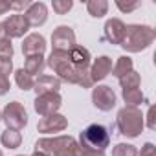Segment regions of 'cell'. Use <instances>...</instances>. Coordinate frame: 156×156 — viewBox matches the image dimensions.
<instances>
[{
  "instance_id": "38",
  "label": "cell",
  "mask_w": 156,
  "mask_h": 156,
  "mask_svg": "<svg viewBox=\"0 0 156 156\" xmlns=\"http://www.w3.org/2000/svg\"><path fill=\"white\" fill-rule=\"evenodd\" d=\"M0 156H4V154H2V151H0Z\"/></svg>"
},
{
  "instance_id": "18",
  "label": "cell",
  "mask_w": 156,
  "mask_h": 156,
  "mask_svg": "<svg viewBox=\"0 0 156 156\" xmlns=\"http://www.w3.org/2000/svg\"><path fill=\"white\" fill-rule=\"evenodd\" d=\"M0 141H2V145L8 147V149H17V147H20V143H22V136H20L19 130L6 129V130L2 132V136H0Z\"/></svg>"
},
{
  "instance_id": "3",
  "label": "cell",
  "mask_w": 156,
  "mask_h": 156,
  "mask_svg": "<svg viewBox=\"0 0 156 156\" xmlns=\"http://www.w3.org/2000/svg\"><path fill=\"white\" fill-rule=\"evenodd\" d=\"M116 125H118L119 134H123L127 138H136V136H140V132L145 127L143 114L136 107H123L116 116Z\"/></svg>"
},
{
  "instance_id": "7",
  "label": "cell",
  "mask_w": 156,
  "mask_h": 156,
  "mask_svg": "<svg viewBox=\"0 0 156 156\" xmlns=\"http://www.w3.org/2000/svg\"><path fill=\"white\" fill-rule=\"evenodd\" d=\"M92 103L96 108L108 112L116 107V94L108 85H99L92 90Z\"/></svg>"
},
{
  "instance_id": "32",
  "label": "cell",
  "mask_w": 156,
  "mask_h": 156,
  "mask_svg": "<svg viewBox=\"0 0 156 156\" xmlns=\"http://www.w3.org/2000/svg\"><path fill=\"white\" fill-rule=\"evenodd\" d=\"M147 127L151 130H154V107L151 105L149 110H147Z\"/></svg>"
},
{
  "instance_id": "31",
  "label": "cell",
  "mask_w": 156,
  "mask_h": 156,
  "mask_svg": "<svg viewBox=\"0 0 156 156\" xmlns=\"http://www.w3.org/2000/svg\"><path fill=\"white\" fill-rule=\"evenodd\" d=\"M140 156H156V147L152 143H145L140 151Z\"/></svg>"
},
{
  "instance_id": "23",
  "label": "cell",
  "mask_w": 156,
  "mask_h": 156,
  "mask_svg": "<svg viewBox=\"0 0 156 156\" xmlns=\"http://www.w3.org/2000/svg\"><path fill=\"white\" fill-rule=\"evenodd\" d=\"M119 85H121V88L123 90H127V88H140V81H141V77H140V73L138 72H134V70H130L129 73H125L123 77H119Z\"/></svg>"
},
{
  "instance_id": "24",
  "label": "cell",
  "mask_w": 156,
  "mask_h": 156,
  "mask_svg": "<svg viewBox=\"0 0 156 156\" xmlns=\"http://www.w3.org/2000/svg\"><path fill=\"white\" fill-rule=\"evenodd\" d=\"M0 57H13V46H11V39L6 35V30L0 22Z\"/></svg>"
},
{
  "instance_id": "1",
  "label": "cell",
  "mask_w": 156,
  "mask_h": 156,
  "mask_svg": "<svg viewBox=\"0 0 156 156\" xmlns=\"http://www.w3.org/2000/svg\"><path fill=\"white\" fill-rule=\"evenodd\" d=\"M154 37H156V31L151 26L129 24V26H125V37H123L121 46L130 53H138V51L149 48L154 42Z\"/></svg>"
},
{
  "instance_id": "15",
  "label": "cell",
  "mask_w": 156,
  "mask_h": 156,
  "mask_svg": "<svg viewBox=\"0 0 156 156\" xmlns=\"http://www.w3.org/2000/svg\"><path fill=\"white\" fill-rule=\"evenodd\" d=\"M112 72V59L107 57V55H101L98 57L92 66H90V77H92V81H103L105 77Z\"/></svg>"
},
{
  "instance_id": "29",
  "label": "cell",
  "mask_w": 156,
  "mask_h": 156,
  "mask_svg": "<svg viewBox=\"0 0 156 156\" xmlns=\"http://www.w3.org/2000/svg\"><path fill=\"white\" fill-rule=\"evenodd\" d=\"M9 88H11V85H9V77H6V75L0 73V96L8 94Z\"/></svg>"
},
{
  "instance_id": "17",
  "label": "cell",
  "mask_w": 156,
  "mask_h": 156,
  "mask_svg": "<svg viewBox=\"0 0 156 156\" xmlns=\"http://www.w3.org/2000/svg\"><path fill=\"white\" fill-rule=\"evenodd\" d=\"M46 62H44V57L42 55H33V57H26V64H24V70L33 77V75H39L42 73Z\"/></svg>"
},
{
  "instance_id": "22",
  "label": "cell",
  "mask_w": 156,
  "mask_h": 156,
  "mask_svg": "<svg viewBox=\"0 0 156 156\" xmlns=\"http://www.w3.org/2000/svg\"><path fill=\"white\" fill-rule=\"evenodd\" d=\"M132 70V59L130 57H127V55H123V57H119L118 59V62L112 66V73H114V77H123L125 73H129Z\"/></svg>"
},
{
  "instance_id": "36",
  "label": "cell",
  "mask_w": 156,
  "mask_h": 156,
  "mask_svg": "<svg viewBox=\"0 0 156 156\" xmlns=\"http://www.w3.org/2000/svg\"><path fill=\"white\" fill-rule=\"evenodd\" d=\"M31 156H48V154H44V152H39V151H35Z\"/></svg>"
},
{
  "instance_id": "13",
  "label": "cell",
  "mask_w": 156,
  "mask_h": 156,
  "mask_svg": "<svg viewBox=\"0 0 156 156\" xmlns=\"http://www.w3.org/2000/svg\"><path fill=\"white\" fill-rule=\"evenodd\" d=\"M46 50V39L39 33H31L24 39L22 42V53L26 57H33V55H42Z\"/></svg>"
},
{
  "instance_id": "28",
  "label": "cell",
  "mask_w": 156,
  "mask_h": 156,
  "mask_svg": "<svg viewBox=\"0 0 156 156\" xmlns=\"http://www.w3.org/2000/svg\"><path fill=\"white\" fill-rule=\"evenodd\" d=\"M11 72H13V61L9 57H0V73L9 77Z\"/></svg>"
},
{
  "instance_id": "21",
  "label": "cell",
  "mask_w": 156,
  "mask_h": 156,
  "mask_svg": "<svg viewBox=\"0 0 156 156\" xmlns=\"http://www.w3.org/2000/svg\"><path fill=\"white\" fill-rule=\"evenodd\" d=\"M87 9H88V13L92 17L101 19L108 11V2H107V0H90V2L87 4Z\"/></svg>"
},
{
  "instance_id": "33",
  "label": "cell",
  "mask_w": 156,
  "mask_h": 156,
  "mask_svg": "<svg viewBox=\"0 0 156 156\" xmlns=\"http://www.w3.org/2000/svg\"><path fill=\"white\" fill-rule=\"evenodd\" d=\"M79 156H105V152H99V151H90V149L79 147Z\"/></svg>"
},
{
  "instance_id": "9",
  "label": "cell",
  "mask_w": 156,
  "mask_h": 156,
  "mask_svg": "<svg viewBox=\"0 0 156 156\" xmlns=\"http://www.w3.org/2000/svg\"><path fill=\"white\" fill-rule=\"evenodd\" d=\"M2 26H4L6 35H8L9 39H20V37H24V33L30 30V26H28L24 15H20V13L8 17V19L2 22Z\"/></svg>"
},
{
  "instance_id": "20",
  "label": "cell",
  "mask_w": 156,
  "mask_h": 156,
  "mask_svg": "<svg viewBox=\"0 0 156 156\" xmlns=\"http://www.w3.org/2000/svg\"><path fill=\"white\" fill-rule=\"evenodd\" d=\"M15 83H17V87L20 88V90H31L33 88V85H35V79L24 70V68H19L17 72H15Z\"/></svg>"
},
{
  "instance_id": "8",
  "label": "cell",
  "mask_w": 156,
  "mask_h": 156,
  "mask_svg": "<svg viewBox=\"0 0 156 156\" xmlns=\"http://www.w3.org/2000/svg\"><path fill=\"white\" fill-rule=\"evenodd\" d=\"M61 105H62V99H61L59 94H42V96L35 98L33 108L39 116L44 118V116H50V114H57Z\"/></svg>"
},
{
  "instance_id": "6",
  "label": "cell",
  "mask_w": 156,
  "mask_h": 156,
  "mask_svg": "<svg viewBox=\"0 0 156 156\" xmlns=\"http://www.w3.org/2000/svg\"><path fill=\"white\" fill-rule=\"evenodd\" d=\"M51 51H70L75 46V33L70 26H59L51 33Z\"/></svg>"
},
{
  "instance_id": "34",
  "label": "cell",
  "mask_w": 156,
  "mask_h": 156,
  "mask_svg": "<svg viewBox=\"0 0 156 156\" xmlns=\"http://www.w3.org/2000/svg\"><path fill=\"white\" fill-rule=\"evenodd\" d=\"M9 4H11V9H19V11H20V9H28L31 2L24 0V2H9Z\"/></svg>"
},
{
  "instance_id": "26",
  "label": "cell",
  "mask_w": 156,
  "mask_h": 156,
  "mask_svg": "<svg viewBox=\"0 0 156 156\" xmlns=\"http://www.w3.org/2000/svg\"><path fill=\"white\" fill-rule=\"evenodd\" d=\"M112 156H138V151L134 145L129 143H118L112 151Z\"/></svg>"
},
{
  "instance_id": "25",
  "label": "cell",
  "mask_w": 156,
  "mask_h": 156,
  "mask_svg": "<svg viewBox=\"0 0 156 156\" xmlns=\"http://www.w3.org/2000/svg\"><path fill=\"white\" fill-rule=\"evenodd\" d=\"M66 61H70L68 51H51V55L48 57V66H50L51 70H55L59 64H62V62H66Z\"/></svg>"
},
{
  "instance_id": "37",
  "label": "cell",
  "mask_w": 156,
  "mask_h": 156,
  "mask_svg": "<svg viewBox=\"0 0 156 156\" xmlns=\"http://www.w3.org/2000/svg\"><path fill=\"white\" fill-rule=\"evenodd\" d=\"M0 121H2V112H0Z\"/></svg>"
},
{
  "instance_id": "19",
  "label": "cell",
  "mask_w": 156,
  "mask_h": 156,
  "mask_svg": "<svg viewBox=\"0 0 156 156\" xmlns=\"http://www.w3.org/2000/svg\"><path fill=\"white\" fill-rule=\"evenodd\" d=\"M123 99H125L127 107H136L138 108V105H141L145 101V96L140 88H127V90H123Z\"/></svg>"
},
{
  "instance_id": "14",
  "label": "cell",
  "mask_w": 156,
  "mask_h": 156,
  "mask_svg": "<svg viewBox=\"0 0 156 156\" xmlns=\"http://www.w3.org/2000/svg\"><path fill=\"white\" fill-rule=\"evenodd\" d=\"M59 88H61V79L59 77H53V75H41L33 85V90L37 92V96L59 94Z\"/></svg>"
},
{
  "instance_id": "2",
  "label": "cell",
  "mask_w": 156,
  "mask_h": 156,
  "mask_svg": "<svg viewBox=\"0 0 156 156\" xmlns=\"http://www.w3.org/2000/svg\"><path fill=\"white\" fill-rule=\"evenodd\" d=\"M35 151L44 152L48 156H79V145L72 136L41 138L35 143Z\"/></svg>"
},
{
  "instance_id": "4",
  "label": "cell",
  "mask_w": 156,
  "mask_h": 156,
  "mask_svg": "<svg viewBox=\"0 0 156 156\" xmlns=\"http://www.w3.org/2000/svg\"><path fill=\"white\" fill-rule=\"evenodd\" d=\"M79 140H81L79 147H85V149H90V151H99V152H105V149L110 145V134L99 123L88 125L81 132Z\"/></svg>"
},
{
  "instance_id": "27",
  "label": "cell",
  "mask_w": 156,
  "mask_h": 156,
  "mask_svg": "<svg viewBox=\"0 0 156 156\" xmlns=\"http://www.w3.org/2000/svg\"><path fill=\"white\" fill-rule=\"evenodd\" d=\"M72 0H53L51 2V8L57 15H66L70 9H72Z\"/></svg>"
},
{
  "instance_id": "30",
  "label": "cell",
  "mask_w": 156,
  "mask_h": 156,
  "mask_svg": "<svg viewBox=\"0 0 156 156\" xmlns=\"http://www.w3.org/2000/svg\"><path fill=\"white\" fill-rule=\"evenodd\" d=\"M116 6L121 9V11H134V9H138L140 6H141V2H132V4H123V2H119V0H118V2H116Z\"/></svg>"
},
{
  "instance_id": "12",
  "label": "cell",
  "mask_w": 156,
  "mask_h": 156,
  "mask_svg": "<svg viewBox=\"0 0 156 156\" xmlns=\"http://www.w3.org/2000/svg\"><path fill=\"white\" fill-rule=\"evenodd\" d=\"M125 37V24L119 19H110L105 24V35L103 41H108L110 44H121Z\"/></svg>"
},
{
  "instance_id": "16",
  "label": "cell",
  "mask_w": 156,
  "mask_h": 156,
  "mask_svg": "<svg viewBox=\"0 0 156 156\" xmlns=\"http://www.w3.org/2000/svg\"><path fill=\"white\" fill-rule=\"evenodd\" d=\"M68 55H70V62L73 64V66H77V68H90V51L87 50V48H83V46H73L70 51H68Z\"/></svg>"
},
{
  "instance_id": "39",
  "label": "cell",
  "mask_w": 156,
  "mask_h": 156,
  "mask_svg": "<svg viewBox=\"0 0 156 156\" xmlns=\"http://www.w3.org/2000/svg\"><path fill=\"white\" fill-rule=\"evenodd\" d=\"M19 156H24V154H19Z\"/></svg>"
},
{
  "instance_id": "11",
  "label": "cell",
  "mask_w": 156,
  "mask_h": 156,
  "mask_svg": "<svg viewBox=\"0 0 156 156\" xmlns=\"http://www.w3.org/2000/svg\"><path fill=\"white\" fill-rule=\"evenodd\" d=\"M24 19L28 22V26H33V28L42 26L48 20V8H46V4H42V2H31L30 8L24 13Z\"/></svg>"
},
{
  "instance_id": "35",
  "label": "cell",
  "mask_w": 156,
  "mask_h": 156,
  "mask_svg": "<svg viewBox=\"0 0 156 156\" xmlns=\"http://www.w3.org/2000/svg\"><path fill=\"white\" fill-rule=\"evenodd\" d=\"M9 9H11V4H9V2H6V0H0V15L8 13Z\"/></svg>"
},
{
  "instance_id": "10",
  "label": "cell",
  "mask_w": 156,
  "mask_h": 156,
  "mask_svg": "<svg viewBox=\"0 0 156 156\" xmlns=\"http://www.w3.org/2000/svg\"><path fill=\"white\" fill-rule=\"evenodd\" d=\"M68 127V119L62 114H50L44 116L39 123H37V130L42 134H53V132H61Z\"/></svg>"
},
{
  "instance_id": "5",
  "label": "cell",
  "mask_w": 156,
  "mask_h": 156,
  "mask_svg": "<svg viewBox=\"0 0 156 156\" xmlns=\"http://www.w3.org/2000/svg\"><path fill=\"white\" fill-rule=\"evenodd\" d=\"M2 121L8 125L11 130H22L28 123V112L19 101H11L4 107L2 110Z\"/></svg>"
}]
</instances>
